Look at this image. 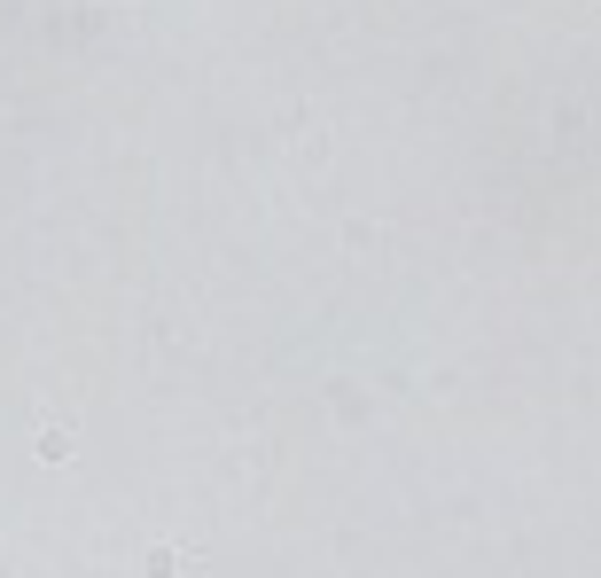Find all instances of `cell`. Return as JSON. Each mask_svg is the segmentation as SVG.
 Returning <instances> with one entry per match:
<instances>
[{"label": "cell", "instance_id": "cell-1", "mask_svg": "<svg viewBox=\"0 0 601 578\" xmlns=\"http://www.w3.org/2000/svg\"><path fill=\"white\" fill-rule=\"evenodd\" d=\"M180 570H195V547H157L141 578H180Z\"/></svg>", "mask_w": 601, "mask_h": 578}, {"label": "cell", "instance_id": "cell-2", "mask_svg": "<svg viewBox=\"0 0 601 578\" xmlns=\"http://www.w3.org/2000/svg\"><path fill=\"white\" fill-rule=\"evenodd\" d=\"M39 461H71V430H47V438H39Z\"/></svg>", "mask_w": 601, "mask_h": 578}]
</instances>
